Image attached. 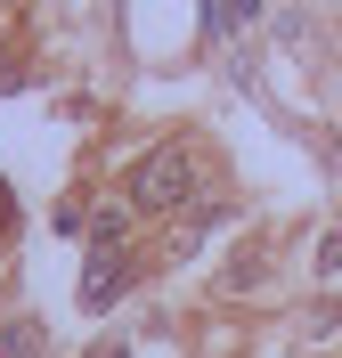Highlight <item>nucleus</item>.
<instances>
[{"mask_svg":"<svg viewBox=\"0 0 342 358\" xmlns=\"http://www.w3.org/2000/svg\"><path fill=\"white\" fill-rule=\"evenodd\" d=\"M8 220H17V203H8V187H0V228H8Z\"/></svg>","mask_w":342,"mask_h":358,"instance_id":"20e7f679","label":"nucleus"},{"mask_svg":"<svg viewBox=\"0 0 342 358\" xmlns=\"http://www.w3.org/2000/svg\"><path fill=\"white\" fill-rule=\"evenodd\" d=\"M187 179H196V171H187L180 147H155V155L131 171V203H138V212H171V203L187 196Z\"/></svg>","mask_w":342,"mask_h":358,"instance_id":"f257e3e1","label":"nucleus"},{"mask_svg":"<svg viewBox=\"0 0 342 358\" xmlns=\"http://www.w3.org/2000/svg\"><path fill=\"white\" fill-rule=\"evenodd\" d=\"M318 277H342V228H334V236H318Z\"/></svg>","mask_w":342,"mask_h":358,"instance_id":"7ed1b4c3","label":"nucleus"},{"mask_svg":"<svg viewBox=\"0 0 342 358\" xmlns=\"http://www.w3.org/2000/svg\"><path fill=\"white\" fill-rule=\"evenodd\" d=\"M122 285H131V261H122V245H98V252H90V277H82V310H106Z\"/></svg>","mask_w":342,"mask_h":358,"instance_id":"f03ea898","label":"nucleus"}]
</instances>
